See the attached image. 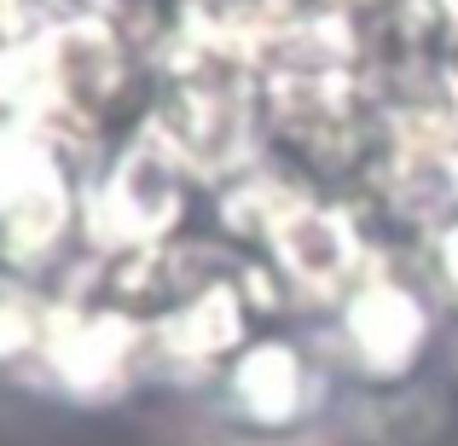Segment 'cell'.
Wrapping results in <instances>:
<instances>
[{"label": "cell", "mask_w": 458, "mask_h": 446, "mask_svg": "<svg viewBox=\"0 0 458 446\" xmlns=\"http://www.w3.org/2000/svg\"><path fill=\"white\" fill-rule=\"evenodd\" d=\"M209 191L180 151L140 116L81 180V249L93 261L134 256L186 238L191 198Z\"/></svg>", "instance_id": "obj_1"}, {"label": "cell", "mask_w": 458, "mask_h": 446, "mask_svg": "<svg viewBox=\"0 0 458 446\" xmlns=\"http://www.w3.org/2000/svg\"><path fill=\"white\" fill-rule=\"evenodd\" d=\"M64 400L76 406H111L151 371V319L111 301L105 290L70 279L53 290L41 348L30 359Z\"/></svg>", "instance_id": "obj_2"}, {"label": "cell", "mask_w": 458, "mask_h": 446, "mask_svg": "<svg viewBox=\"0 0 458 446\" xmlns=\"http://www.w3.org/2000/svg\"><path fill=\"white\" fill-rule=\"evenodd\" d=\"M256 256L279 273L284 296L325 313H336L360 284L389 267V244L377 238V221H366V203L343 198V191L296 198V209L273 226Z\"/></svg>", "instance_id": "obj_3"}, {"label": "cell", "mask_w": 458, "mask_h": 446, "mask_svg": "<svg viewBox=\"0 0 458 446\" xmlns=\"http://www.w3.org/2000/svg\"><path fill=\"white\" fill-rule=\"evenodd\" d=\"M441 301L424 279H406V273L383 267L377 279H366L336 319V354L354 371L366 389H412V377L424 371L429 348L441 331Z\"/></svg>", "instance_id": "obj_4"}, {"label": "cell", "mask_w": 458, "mask_h": 446, "mask_svg": "<svg viewBox=\"0 0 458 446\" xmlns=\"http://www.w3.org/2000/svg\"><path fill=\"white\" fill-rule=\"evenodd\" d=\"M215 394H221V412L244 435H256L261 446H273V441L284 446V441L308 435L325 417V406H331V371L313 359L308 342H296L284 331H261L215 377Z\"/></svg>", "instance_id": "obj_5"}, {"label": "cell", "mask_w": 458, "mask_h": 446, "mask_svg": "<svg viewBox=\"0 0 458 446\" xmlns=\"http://www.w3.org/2000/svg\"><path fill=\"white\" fill-rule=\"evenodd\" d=\"M47 307H53V290H41V279L0 267V366H30L35 359Z\"/></svg>", "instance_id": "obj_6"}, {"label": "cell", "mask_w": 458, "mask_h": 446, "mask_svg": "<svg viewBox=\"0 0 458 446\" xmlns=\"http://www.w3.org/2000/svg\"><path fill=\"white\" fill-rule=\"evenodd\" d=\"M418 256H424V284L436 290V301L458 307V221H453V226H441V232L429 238Z\"/></svg>", "instance_id": "obj_7"}, {"label": "cell", "mask_w": 458, "mask_h": 446, "mask_svg": "<svg viewBox=\"0 0 458 446\" xmlns=\"http://www.w3.org/2000/svg\"><path fill=\"white\" fill-rule=\"evenodd\" d=\"M447 6H453V12H458V0H447Z\"/></svg>", "instance_id": "obj_8"}]
</instances>
